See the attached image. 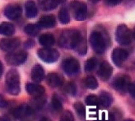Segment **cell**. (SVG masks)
<instances>
[{
	"label": "cell",
	"instance_id": "cell-1",
	"mask_svg": "<svg viewBox=\"0 0 135 121\" xmlns=\"http://www.w3.org/2000/svg\"><path fill=\"white\" fill-rule=\"evenodd\" d=\"M90 42L94 52L99 54H103L111 44L108 34L103 29L94 30L90 34Z\"/></svg>",
	"mask_w": 135,
	"mask_h": 121
},
{
	"label": "cell",
	"instance_id": "cell-2",
	"mask_svg": "<svg viewBox=\"0 0 135 121\" xmlns=\"http://www.w3.org/2000/svg\"><path fill=\"white\" fill-rule=\"evenodd\" d=\"M5 85L7 92L11 95H18L21 92L20 74L15 68L10 69L6 75Z\"/></svg>",
	"mask_w": 135,
	"mask_h": 121
},
{
	"label": "cell",
	"instance_id": "cell-3",
	"mask_svg": "<svg viewBox=\"0 0 135 121\" xmlns=\"http://www.w3.org/2000/svg\"><path fill=\"white\" fill-rule=\"evenodd\" d=\"M82 36L83 35L81 34V33L78 30H66L62 33L60 37V44L64 48H69L73 50L74 46Z\"/></svg>",
	"mask_w": 135,
	"mask_h": 121
},
{
	"label": "cell",
	"instance_id": "cell-4",
	"mask_svg": "<svg viewBox=\"0 0 135 121\" xmlns=\"http://www.w3.org/2000/svg\"><path fill=\"white\" fill-rule=\"evenodd\" d=\"M115 40L121 46H129L133 41L132 32L125 24H120L115 30Z\"/></svg>",
	"mask_w": 135,
	"mask_h": 121
},
{
	"label": "cell",
	"instance_id": "cell-5",
	"mask_svg": "<svg viewBox=\"0 0 135 121\" xmlns=\"http://www.w3.org/2000/svg\"><path fill=\"white\" fill-rule=\"evenodd\" d=\"M37 55L43 62L52 63L60 59V52L54 48H41L37 51Z\"/></svg>",
	"mask_w": 135,
	"mask_h": 121
},
{
	"label": "cell",
	"instance_id": "cell-6",
	"mask_svg": "<svg viewBox=\"0 0 135 121\" xmlns=\"http://www.w3.org/2000/svg\"><path fill=\"white\" fill-rule=\"evenodd\" d=\"M62 68L67 75L75 76L80 72V63L73 57H69L63 61Z\"/></svg>",
	"mask_w": 135,
	"mask_h": 121
},
{
	"label": "cell",
	"instance_id": "cell-7",
	"mask_svg": "<svg viewBox=\"0 0 135 121\" xmlns=\"http://www.w3.org/2000/svg\"><path fill=\"white\" fill-rule=\"evenodd\" d=\"M131 85L130 78L128 75H119L115 77L112 82L113 88L119 92L120 94H125L128 90Z\"/></svg>",
	"mask_w": 135,
	"mask_h": 121
},
{
	"label": "cell",
	"instance_id": "cell-8",
	"mask_svg": "<svg viewBox=\"0 0 135 121\" xmlns=\"http://www.w3.org/2000/svg\"><path fill=\"white\" fill-rule=\"evenodd\" d=\"M28 58V53L25 51L12 52L5 56L6 62L11 66H20L23 64Z\"/></svg>",
	"mask_w": 135,
	"mask_h": 121
},
{
	"label": "cell",
	"instance_id": "cell-9",
	"mask_svg": "<svg viewBox=\"0 0 135 121\" xmlns=\"http://www.w3.org/2000/svg\"><path fill=\"white\" fill-rule=\"evenodd\" d=\"M70 7L73 12L74 19L78 21L85 20L87 15V6L83 2H73L70 3Z\"/></svg>",
	"mask_w": 135,
	"mask_h": 121
},
{
	"label": "cell",
	"instance_id": "cell-10",
	"mask_svg": "<svg viewBox=\"0 0 135 121\" xmlns=\"http://www.w3.org/2000/svg\"><path fill=\"white\" fill-rule=\"evenodd\" d=\"M33 112L34 109L33 107L27 104H23L15 108L12 112V115L17 119L24 120L26 118L30 117L33 114Z\"/></svg>",
	"mask_w": 135,
	"mask_h": 121
},
{
	"label": "cell",
	"instance_id": "cell-11",
	"mask_svg": "<svg viewBox=\"0 0 135 121\" xmlns=\"http://www.w3.org/2000/svg\"><path fill=\"white\" fill-rule=\"evenodd\" d=\"M4 16L9 20L16 21L21 16L22 8L18 4H10L7 5L3 11Z\"/></svg>",
	"mask_w": 135,
	"mask_h": 121
},
{
	"label": "cell",
	"instance_id": "cell-12",
	"mask_svg": "<svg viewBox=\"0 0 135 121\" xmlns=\"http://www.w3.org/2000/svg\"><path fill=\"white\" fill-rule=\"evenodd\" d=\"M129 57V53L126 50L122 48H115L112 53V59L115 65L121 67V65L126 61Z\"/></svg>",
	"mask_w": 135,
	"mask_h": 121
},
{
	"label": "cell",
	"instance_id": "cell-13",
	"mask_svg": "<svg viewBox=\"0 0 135 121\" xmlns=\"http://www.w3.org/2000/svg\"><path fill=\"white\" fill-rule=\"evenodd\" d=\"M21 46V40L18 38H3L0 41V49L5 52L14 51Z\"/></svg>",
	"mask_w": 135,
	"mask_h": 121
},
{
	"label": "cell",
	"instance_id": "cell-14",
	"mask_svg": "<svg viewBox=\"0 0 135 121\" xmlns=\"http://www.w3.org/2000/svg\"><path fill=\"white\" fill-rule=\"evenodd\" d=\"M112 72L113 68L108 62L103 61L100 63L98 70V76L103 81H107L109 80L112 75Z\"/></svg>",
	"mask_w": 135,
	"mask_h": 121
},
{
	"label": "cell",
	"instance_id": "cell-15",
	"mask_svg": "<svg viewBox=\"0 0 135 121\" xmlns=\"http://www.w3.org/2000/svg\"><path fill=\"white\" fill-rule=\"evenodd\" d=\"M39 29H51L56 25L55 17L53 15H46L40 18L39 21L36 24Z\"/></svg>",
	"mask_w": 135,
	"mask_h": 121
},
{
	"label": "cell",
	"instance_id": "cell-16",
	"mask_svg": "<svg viewBox=\"0 0 135 121\" xmlns=\"http://www.w3.org/2000/svg\"><path fill=\"white\" fill-rule=\"evenodd\" d=\"M25 89L33 98L45 95V88L35 83H28L25 85Z\"/></svg>",
	"mask_w": 135,
	"mask_h": 121
},
{
	"label": "cell",
	"instance_id": "cell-17",
	"mask_svg": "<svg viewBox=\"0 0 135 121\" xmlns=\"http://www.w3.org/2000/svg\"><path fill=\"white\" fill-rule=\"evenodd\" d=\"M46 82L50 87L57 88L63 85L64 80V77L61 75H60V74L55 73V72H51L46 76Z\"/></svg>",
	"mask_w": 135,
	"mask_h": 121
},
{
	"label": "cell",
	"instance_id": "cell-18",
	"mask_svg": "<svg viewBox=\"0 0 135 121\" xmlns=\"http://www.w3.org/2000/svg\"><path fill=\"white\" fill-rule=\"evenodd\" d=\"M45 77V72L40 64H35L31 70V79L35 83L41 82Z\"/></svg>",
	"mask_w": 135,
	"mask_h": 121
},
{
	"label": "cell",
	"instance_id": "cell-19",
	"mask_svg": "<svg viewBox=\"0 0 135 121\" xmlns=\"http://www.w3.org/2000/svg\"><path fill=\"white\" fill-rule=\"evenodd\" d=\"M99 105L103 106L105 108H108L111 107L113 102V97L108 92L103 91L100 93V94L99 96Z\"/></svg>",
	"mask_w": 135,
	"mask_h": 121
},
{
	"label": "cell",
	"instance_id": "cell-20",
	"mask_svg": "<svg viewBox=\"0 0 135 121\" xmlns=\"http://www.w3.org/2000/svg\"><path fill=\"white\" fill-rule=\"evenodd\" d=\"M39 43L44 48H51L55 43V37L51 33L42 34L39 38Z\"/></svg>",
	"mask_w": 135,
	"mask_h": 121
},
{
	"label": "cell",
	"instance_id": "cell-21",
	"mask_svg": "<svg viewBox=\"0 0 135 121\" xmlns=\"http://www.w3.org/2000/svg\"><path fill=\"white\" fill-rule=\"evenodd\" d=\"M25 16L28 18H35L37 15V7L33 1H28L25 5Z\"/></svg>",
	"mask_w": 135,
	"mask_h": 121
},
{
	"label": "cell",
	"instance_id": "cell-22",
	"mask_svg": "<svg viewBox=\"0 0 135 121\" xmlns=\"http://www.w3.org/2000/svg\"><path fill=\"white\" fill-rule=\"evenodd\" d=\"M15 33V27L10 22H3L0 24V35L12 36Z\"/></svg>",
	"mask_w": 135,
	"mask_h": 121
},
{
	"label": "cell",
	"instance_id": "cell-23",
	"mask_svg": "<svg viewBox=\"0 0 135 121\" xmlns=\"http://www.w3.org/2000/svg\"><path fill=\"white\" fill-rule=\"evenodd\" d=\"M73 50L81 56L86 54V53H87V43H86V40L84 38V36H82L79 39L78 43L74 46Z\"/></svg>",
	"mask_w": 135,
	"mask_h": 121
},
{
	"label": "cell",
	"instance_id": "cell-24",
	"mask_svg": "<svg viewBox=\"0 0 135 121\" xmlns=\"http://www.w3.org/2000/svg\"><path fill=\"white\" fill-rule=\"evenodd\" d=\"M58 5H59V2L54 1V0H46V1L39 2L40 8L43 11H51L53 9H55Z\"/></svg>",
	"mask_w": 135,
	"mask_h": 121
},
{
	"label": "cell",
	"instance_id": "cell-25",
	"mask_svg": "<svg viewBox=\"0 0 135 121\" xmlns=\"http://www.w3.org/2000/svg\"><path fill=\"white\" fill-rule=\"evenodd\" d=\"M84 85L89 89H96L99 87V83L97 79L93 76L86 77L84 80Z\"/></svg>",
	"mask_w": 135,
	"mask_h": 121
},
{
	"label": "cell",
	"instance_id": "cell-26",
	"mask_svg": "<svg viewBox=\"0 0 135 121\" xmlns=\"http://www.w3.org/2000/svg\"><path fill=\"white\" fill-rule=\"evenodd\" d=\"M59 20L61 24H67L70 22V15L66 7H62L59 12Z\"/></svg>",
	"mask_w": 135,
	"mask_h": 121
},
{
	"label": "cell",
	"instance_id": "cell-27",
	"mask_svg": "<svg viewBox=\"0 0 135 121\" xmlns=\"http://www.w3.org/2000/svg\"><path fill=\"white\" fill-rule=\"evenodd\" d=\"M74 109L76 110L78 115L81 119H85L86 115V111H85V107L81 102H76L74 103Z\"/></svg>",
	"mask_w": 135,
	"mask_h": 121
},
{
	"label": "cell",
	"instance_id": "cell-28",
	"mask_svg": "<svg viewBox=\"0 0 135 121\" xmlns=\"http://www.w3.org/2000/svg\"><path fill=\"white\" fill-rule=\"evenodd\" d=\"M98 65V60L96 58H90L85 63V71L86 72H90L94 70V68Z\"/></svg>",
	"mask_w": 135,
	"mask_h": 121
},
{
	"label": "cell",
	"instance_id": "cell-29",
	"mask_svg": "<svg viewBox=\"0 0 135 121\" xmlns=\"http://www.w3.org/2000/svg\"><path fill=\"white\" fill-rule=\"evenodd\" d=\"M24 31L26 34L32 36V37H34L38 33V32H39V29H38L36 24H28L25 25Z\"/></svg>",
	"mask_w": 135,
	"mask_h": 121
},
{
	"label": "cell",
	"instance_id": "cell-30",
	"mask_svg": "<svg viewBox=\"0 0 135 121\" xmlns=\"http://www.w3.org/2000/svg\"><path fill=\"white\" fill-rule=\"evenodd\" d=\"M51 107L55 111H60L63 108L62 102L60 99L59 96L56 94H53L52 98H51Z\"/></svg>",
	"mask_w": 135,
	"mask_h": 121
},
{
	"label": "cell",
	"instance_id": "cell-31",
	"mask_svg": "<svg viewBox=\"0 0 135 121\" xmlns=\"http://www.w3.org/2000/svg\"><path fill=\"white\" fill-rule=\"evenodd\" d=\"M85 102L87 106H98L99 104V97L95 94H89L86 96Z\"/></svg>",
	"mask_w": 135,
	"mask_h": 121
},
{
	"label": "cell",
	"instance_id": "cell-32",
	"mask_svg": "<svg viewBox=\"0 0 135 121\" xmlns=\"http://www.w3.org/2000/svg\"><path fill=\"white\" fill-rule=\"evenodd\" d=\"M46 98L45 95L41 96V97H37L33 98V106L37 109H41L46 103Z\"/></svg>",
	"mask_w": 135,
	"mask_h": 121
},
{
	"label": "cell",
	"instance_id": "cell-33",
	"mask_svg": "<svg viewBox=\"0 0 135 121\" xmlns=\"http://www.w3.org/2000/svg\"><path fill=\"white\" fill-rule=\"evenodd\" d=\"M60 121H75V119L71 111L67 110L62 113Z\"/></svg>",
	"mask_w": 135,
	"mask_h": 121
},
{
	"label": "cell",
	"instance_id": "cell-34",
	"mask_svg": "<svg viewBox=\"0 0 135 121\" xmlns=\"http://www.w3.org/2000/svg\"><path fill=\"white\" fill-rule=\"evenodd\" d=\"M65 90L68 94L71 95H75L76 93V86L74 82H69L65 86Z\"/></svg>",
	"mask_w": 135,
	"mask_h": 121
},
{
	"label": "cell",
	"instance_id": "cell-35",
	"mask_svg": "<svg viewBox=\"0 0 135 121\" xmlns=\"http://www.w3.org/2000/svg\"><path fill=\"white\" fill-rule=\"evenodd\" d=\"M128 91H129V93L130 96H131L133 99H135V82L131 83V85H130V86H129Z\"/></svg>",
	"mask_w": 135,
	"mask_h": 121
},
{
	"label": "cell",
	"instance_id": "cell-36",
	"mask_svg": "<svg viewBox=\"0 0 135 121\" xmlns=\"http://www.w3.org/2000/svg\"><path fill=\"white\" fill-rule=\"evenodd\" d=\"M120 3H121V1H112V0L105 1V4L108 5V7H115L117 5H119Z\"/></svg>",
	"mask_w": 135,
	"mask_h": 121
},
{
	"label": "cell",
	"instance_id": "cell-37",
	"mask_svg": "<svg viewBox=\"0 0 135 121\" xmlns=\"http://www.w3.org/2000/svg\"><path fill=\"white\" fill-rule=\"evenodd\" d=\"M7 106V102L3 95L0 94V108H3Z\"/></svg>",
	"mask_w": 135,
	"mask_h": 121
},
{
	"label": "cell",
	"instance_id": "cell-38",
	"mask_svg": "<svg viewBox=\"0 0 135 121\" xmlns=\"http://www.w3.org/2000/svg\"><path fill=\"white\" fill-rule=\"evenodd\" d=\"M33 46H34V41H33V40H28L25 42V48L30 49V48H32Z\"/></svg>",
	"mask_w": 135,
	"mask_h": 121
},
{
	"label": "cell",
	"instance_id": "cell-39",
	"mask_svg": "<svg viewBox=\"0 0 135 121\" xmlns=\"http://www.w3.org/2000/svg\"><path fill=\"white\" fill-rule=\"evenodd\" d=\"M3 72V65L2 62L0 61V79H1V77H2Z\"/></svg>",
	"mask_w": 135,
	"mask_h": 121
},
{
	"label": "cell",
	"instance_id": "cell-40",
	"mask_svg": "<svg viewBox=\"0 0 135 121\" xmlns=\"http://www.w3.org/2000/svg\"><path fill=\"white\" fill-rule=\"evenodd\" d=\"M0 121H10L8 118H6V117H1L0 116Z\"/></svg>",
	"mask_w": 135,
	"mask_h": 121
},
{
	"label": "cell",
	"instance_id": "cell-41",
	"mask_svg": "<svg viewBox=\"0 0 135 121\" xmlns=\"http://www.w3.org/2000/svg\"><path fill=\"white\" fill-rule=\"evenodd\" d=\"M39 121H51V119H48L47 117H42Z\"/></svg>",
	"mask_w": 135,
	"mask_h": 121
},
{
	"label": "cell",
	"instance_id": "cell-42",
	"mask_svg": "<svg viewBox=\"0 0 135 121\" xmlns=\"http://www.w3.org/2000/svg\"><path fill=\"white\" fill-rule=\"evenodd\" d=\"M132 35H133V39L135 40V27L133 28V30Z\"/></svg>",
	"mask_w": 135,
	"mask_h": 121
},
{
	"label": "cell",
	"instance_id": "cell-43",
	"mask_svg": "<svg viewBox=\"0 0 135 121\" xmlns=\"http://www.w3.org/2000/svg\"><path fill=\"white\" fill-rule=\"evenodd\" d=\"M124 121H133V119H125Z\"/></svg>",
	"mask_w": 135,
	"mask_h": 121
},
{
	"label": "cell",
	"instance_id": "cell-44",
	"mask_svg": "<svg viewBox=\"0 0 135 121\" xmlns=\"http://www.w3.org/2000/svg\"><path fill=\"white\" fill-rule=\"evenodd\" d=\"M22 121H27V120H22Z\"/></svg>",
	"mask_w": 135,
	"mask_h": 121
}]
</instances>
